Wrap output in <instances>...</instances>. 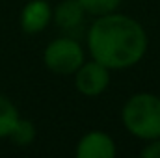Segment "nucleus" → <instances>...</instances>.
<instances>
[{"mask_svg":"<svg viewBox=\"0 0 160 158\" xmlns=\"http://www.w3.org/2000/svg\"><path fill=\"white\" fill-rule=\"evenodd\" d=\"M36 136H38V130H36V125L30 121V119H19L17 125L13 126L11 134L8 136L17 147H28L36 141Z\"/></svg>","mask_w":160,"mask_h":158,"instance_id":"nucleus-9","label":"nucleus"},{"mask_svg":"<svg viewBox=\"0 0 160 158\" xmlns=\"http://www.w3.org/2000/svg\"><path fill=\"white\" fill-rule=\"evenodd\" d=\"M118 153L116 141L102 130L86 132L77 143L75 155L78 158H114Z\"/></svg>","mask_w":160,"mask_h":158,"instance_id":"nucleus-5","label":"nucleus"},{"mask_svg":"<svg viewBox=\"0 0 160 158\" xmlns=\"http://www.w3.org/2000/svg\"><path fill=\"white\" fill-rule=\"evenodd\" d=\"M140 155H142L143 158H160V138L147 140L145 145L142 147Z\"/></svg>","mask_w":160,"mask_h":158,"instance_id":"nucleus-11","label":"nucleus"},{"mask_svg":"<svg viewBox=\"0 0 160 158\" xmlns=\"http://www.w3.org/2000/svg\"><path fill=\"white\" fill-rule=\"evenodd\" d=\"M84 62H86V50L71 36H62L52 39L43 50L45 67L60 77H73Z\"/></svg>","mask_w":160,"mask_h":158,"instance_id":"nucleus-3","label":"nucleus"},{"mask_svg":"<svg viewBox=\"0 0 160 158\" xmlns=\"http://www.w3.org/2000/svg\"><path fill=\"white\" fill-rule=\"evenodd\" d=\"M145 28L132 17L114 11L95 17L88 30V52L110 71L134 67L147 54Z\"/></svg>","mask_w":160,"mask_h":158,"instance_id":"nucleus-1","label":"nucleus"},{"mask_svg":"<svg viewBox=\"0 0 160 158\" xmlns=\"http://www.w3.org/2000/svg\"><path fill=\"white\" fill-rule=\"evenodd\" d=\"M21 119L19 108L13 104V101L0 93V138H8Z\"/></svg>","mask_w":160,"mask_h":158,"instance_id":"nucleus-8","label":"nucleus"},{"mask_svg":"<svg viewBox=\"0 0 160 158\" xmlns=\"http://www.w3.org/2000/svg\"><path fill=\"white\" fill-rule=\"evenodd\" d=\"M52 22V6L47 0H28L19 15L21 30L28 36L41 34Z\"/></svg>","mask_w":160,"mask_h":158,"instance_id":"nucleus-6","label":"nucleus"},{"mask_svg":"<svg viewBox=\"0 0 160 158\" xmlns=\"http://www.w3.org/2000/svg\"><path fill=\"white\" fill-rule=\"evenodd\" d=\"M86 11V15H93V17H101V15H108L118 11L123 0H78Z\"/></svg>","mask_w":160,"mask_h":158,"instance_id":"nucleus-10","label":"nucleus"},{"mask_svg":"<svg viewBox=\"0 0 160 158\" xmlns=\"http://www.w3.org/2000/svg\"><path fill=\"white\" fill-rule=\"evenodd\" d=\"M75 77V87L84 97H99L110 86V69L97 60H86L78 67Z\"/></svg>","mask_w":160,"mask_h":158,"instance_id":"nucleus-4","label":"nucleus"},{"mask_svg":"<svg viewBox=\"0 0 160 158\" xmlns=\"http://www.w3.org/2000/svg\"><path fill=\"white\" fill-rule=\"evenodd\" d=\"M121 121L127 132L138 140L160 138V97L149 91L130 95L121 108Z\"/></svg>","mask_w":160,"mask_h":158,"instance_id":"nucleus-2","label":"nucleus"},{"mask_svg":"<svg viewBox=\"0 0 160 158\" xmlns=\"http://www.w3.org/2000/svg\"><path fill=\"white\" fill-rule=\"evenodd\" d=\"M86 11L78 0H62L52 7V22L65 32H73L84 22Z\"/></svg>","mask_w":160,"mask_h":158,"instance_id":"nucleus-7","label":"nucleus"}]
</instances>
